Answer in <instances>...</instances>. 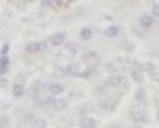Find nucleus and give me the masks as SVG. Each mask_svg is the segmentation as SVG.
Returning <instances> with one entry per match:
<instances>
[{
  "label": "nucleus",
  "mask_w": 159,
  "mask_h": 128,
  "mask_svg": "<svg viewBox=\"0 0 159 128\" xmlns=\"http://www.w3.org/2000/svg\"><path fill=\"white\" fill-rule=\"evenodd\" d=\"M7 68H9V57L7 53H2L0 55V77L7 73Z\"/></svg>",
  "instance_id": "nucleus-5"
},
{
  "label": "nucleus",
  "mask_w": 159,
  "mask_h": 128,
  "mask_svg": "<svg viewBox=\"0 0 159 128\" xmlns=\"http://www.w3.org/2000/svg\"><path fill=\"white\" fill-rule=\"evenodd\" d=\"M64 92V86L62 84H61V82H49L48 84V94L49 95H61V94H62Z\"/></svg>",
  "instance_id": "nucleus-4"
},
{
  "label": "nucleus",
  "mask_w": 159,
  "mask_h": 128,
  "mask_svg": "<svg viewBox=\"0 0 159 128\" xmlns=\"http://www.w3.org/2000/svg\"><path fill=\"white\" fill-rule=\"evenodd\" d=\"M104 35L106 37H117L119 35V28L117 26H110L108 30H104Z\"/></svg>",
  "instance_id": "nucleus-8"
},
{
  "label": "nucleus",
  "mask_w": 159,
  "mask_h": 128,
  "mask_svg": "<svg viewBox=\"0 0 159 128\" xmlns=\"http://www.w3.org/2000/svg\"><path fill=\"white\" fill-rule=\"evenodd\" d=\"M22 94H24V86H22V84H16L15 88H13V95L15 97H22Z\"/></svg>",
  "instance_id": "nucleus-11"
},
{
  "label": "nucleus",
  "mask_w": 159,
  "mask_h": 128,
  "mask_svg": "<svg viewBox=\"0 0 159 128\" xmlns=\"http://www.w3.org/2000/svg\"><path fill=\"white\" fill-rule=\"evenodd\" d=\"M157 117H159V108H157Z\"/></svg>",
  "instance_id": "nucleus-14"
},
{
  "label": "nucleus",
  "mask_w": 159,
  "mask_h": 128,
  "mask_svg": "<svg viewBox=\"0 0 159 128\" xmlns=\"http://www.w3.org/2000/svg\"><path fill=\"white\" fill-rule=\"evenodd\" d=\"M135 103L137 104H143L144 103V90L143 88H137V92H135Z\"/></svg>",
  "instance_id": "nucleus-7"
},
{
  "label": "nucleus",
  "mask_w": 159,
  "mask_h": 128,
  "mask_svg": "<svg viewBox=\"0 0 159 128\" xmlns=\"http://www.w3.org/2000/svg\"><path fill=\"white\" fill-rule=\"evenodd\" d=\"M46 42H42V40H39V42H30L28 46H26V51L28 53H40V51H44L46 49Z\"/></svg>",
  "instance_id": "nucleus-1"
},
{
  "label": "nucleus",
  "mask_w": 159,
  "mask_h": 128,
  "mask_svg": "<svg viewBox=\"0 0 159 128\" xmlns=\"http://www.w3.org/2000/svg\"><path fill=\"white\" fill-rule=\"evenodd\" d=\"M150 15L154 16V18H157L159 16V2H156V4L152 6V13H150Z\"/></svg>",
  "instance_id": "nucleus-12"
},
{
  "label": "nucleus",
  "mask_w": 159,
  "mask_h": 128,
  "mask_svg": "<svg viewBox=\"0 0 159 128\" xmlns=\"http://www.w3.org/2000/svg\"><path fill=\"white\" fill-rule=\"evenodd\" d=\"M139 24H141V28H144V30H150V28H154L156 18L150 15V13H144V15L139 18Z\"/></svg>",
  "instance_id": "nucleus-2"
},
{
  "label": "nucleus",
  "mask_w": 159,
  "mask_h": 128,
  "mask_svg": "<svg viewBox=\"0 0 159 128\" xmlns=\"http://www.w3.org/2000/svg\"><path fill=\"white\" fill-rule=\"evenodd\" d=\"M64 42H66V33H55V35H51L49 37V44L51 46H62Z\"/></svg>",
  "instance_id": "nucleus-3"
},
{
  "label": "nucleus",
  "mask_w": 159,
  "mask_h": 128,
  "mask_svg": "<svg viewBox=\"0 0 159 128\" xmlns=\"http://www.w3.org/2000/svg\"><path fill=\"white\" fill-rule=\"evenodd\" d=\"M132 119H134V123H137V125H141L144 121V117H143V112L141 110H134L132 112Z\"/></svg>",
  "instance_id": "nucleus-6"
},
{
  "label": "nucleus",
  "mask_w": 159,
  "mask_h": 128,
  "mask_svg": "<svg viewBox=\"0 0 159 128\" xmlns=\"http://www.w3.org/2000/svg\"><path fill=\"white\" fill-rule=\"evenodd\" d=\"M92 28H86V30H82V31H80V39H82V40H90V39H92Z\"/></svg>",
  "instance_id": "nucleus-9"
},
{
  "label": "nucleus",
  "mask_w": 159,
  "mask_h": 128,
  "mask_svg": "<svg viewBox=\"0 0 159 128\" xmlns=\"http://www.w3.org/2000/svg\"><path fill=\"white\" fill-rule=\"evenodd\" d=\"M132 128H143V126L141 125H135V126H132Z\"/></svg>",
  "instance_id": "nucleus-13"
},
{
  "label": "nucleus",
  "mask_w": 159,
  "mask_h": 128,
  "mask_svg": "<svg viewBox=\"0 0 159 128\" xmlns=\"http://www.w3.org/2000/svg\"><path fill=\"white\" fill-rule=\"evenodd\" d=\"M82 125H84V128H93L97 125L95 119H92V117H86L84 121H82Z\"/></svg>",
  "instance_id": "nucleus-10"
}]
</instances>
